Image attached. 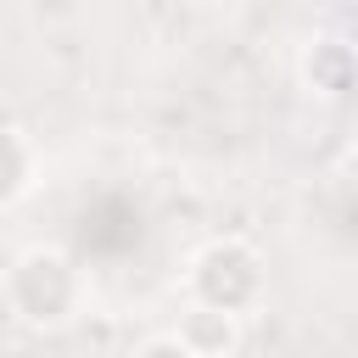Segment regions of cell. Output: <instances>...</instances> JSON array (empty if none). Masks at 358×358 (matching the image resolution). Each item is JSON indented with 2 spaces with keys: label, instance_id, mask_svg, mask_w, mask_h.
<instances>
[{
  "label": "cell",
  "instance_id": "6",
  "mask_svg": "<svg viewBox=\"0 0 358 358\" xmlns=\"http://www.w3.org/2000/svg\"><path fill=\"white\" fill-rule=\"evenodd\" d=\"M129 358H196V352L179 341V330H157V336H145Z\"/></svg>",
  "mask_w": 358,
  "mask_h": 358
},
{
  "label": "cell",
  "instance_id": "4",
  "mask_svg": "<svg viewBox=\"0 0 358 358\" xmlns=\"http://www.w3.org/2000/svg\"><path fill=\"white\" fill-rule=\"evenodd\" d=\"M39 168H45L39 140H34L22 123L0 117V213H6V207H17V201L39 185Z\"/></svg>",
  "mask_w": 358,
  "mask_h": 358
},
{
  "label": "cell",
  "instance_id": "2",
  "mask_svg": "<svg viewBox=\"0 0 358 358\" xmlns=\"http://www.w3.org/2000/svg\"><path fill=\"white\" fill-rule=\"evenodd\" d=\"M185 291L201 308L218 313H241L252 319L268 302V257L246 241V235H213L190 252L185 263Z\"/></svg>",
  "mask_w": 358,
  "mask_h": 358
},
{
  "label": "cell",
  "instance_id": "5",
  "mask_svg": "<svg viewBox=\"0 0 358 358\" xmlns=\"http://www.w3.org/2000/svg\"><path fill=\"white\" fill-rule=\"evenodd\" d=\"M173 330L196 358H235L241 341H246V319L241 313H218V308H201V302H190Z\"/></svg>",
  "mask_w": 358,
  "mask_h": 358
},
{
  "label": "cell",
  "instance_id": "1",
  "mask_svg": "<svg viewBox=\"0 0 358 358\" xmlns=\"http://www.w3.org/2000/svg\"><path fill=\"white\" fill-rule=\"evenodd\" d=\"M0 302L22 330L56 336L90 313V274L67 246H22L0 274Z\"/></svg>",
  "mask_w": 358,
  "mask_h": 358
},
{
  "label": "cell",
  "instance_id": "3",
  "mask_svg": "<svg viewBox=\"0 0 358 358\" xmlns=\"http://www.w3.org/2000/svg\"><path fill=\"white\" fill-rule=\"evenodd\" d=\"M296 78L313 101H347L352 78H358V56H352L347 34H313L296 56Z\"/></svg>",
  "mask_w": 358,
  "mask_h": 358
}]
</instances>
